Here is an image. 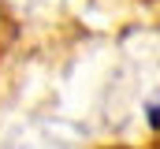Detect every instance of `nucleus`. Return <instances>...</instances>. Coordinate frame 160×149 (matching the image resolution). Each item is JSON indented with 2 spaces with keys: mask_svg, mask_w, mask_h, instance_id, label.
Wrapping results in <instances>:
<instances>
[{
  "mask_svg": "<svg viewBox=\"0 0 160 149\" xmlns=\"http://www.w3.org/2000/svg\"><path fill=\"white\" fill-rule=\"evenodd\" d=\"M149 123H153V127H160V101H153V105H149Z\"/></svg>",
  "mask_w": 160,
  "mask_h": 149,
  "instance_id": "nucleus-1",
  "label": "nucleus"
}]
</instances>
